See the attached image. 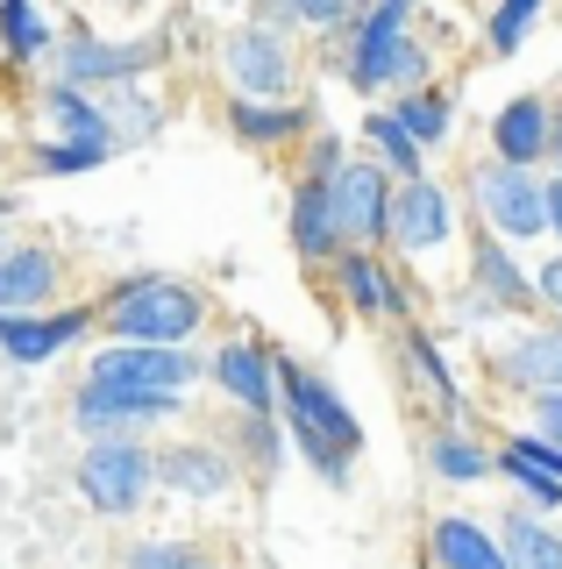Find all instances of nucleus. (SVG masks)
I'll use <instances>...</instances> for the list:
<instances>
[{
	"label": "nucleus",
	"mask_w": 562,
	"mask_h": 569,
	"mask_svg": "<svg viewBox=\"0 0 562 569\" xmlns=\"http://www.w3.org/2000/svg\"><path fill=\"white\" fill-rule=\"evenodd\" d=\"M285 8L300 14V22H313V29H335V22H349L357 0H285Z\"/></svg>",
	"instance_id": "nucleus-35"
},
{
	"label": "nucleus",
	"mask_w": 562,
	"mask_h": 569,
	"mask_svg": "<svg viewBox=\"0 0 562 569\" xmlns=\"http://www.w3.org/2000/svg\"><path fill=\"white\" fill-rule=\"evenodd\" d=\"M549 136H555V114L541 100H513L499 121H491V150H499V164L526 171L534 157H549Z\"/></svg>",
	"instance_id": "nucleus-15"
},
{
	"label": "nucleus",
	"mask_w": 562,
	"mask_h": 569,
	"mask_svg": "<svg viewBox=\"0 0 562 569\" xmlns=\"http://www.w3.org/2000/svg\"><path fill=\"white\" fill-rule=\"evenodd\" d=\"M499 470H505V477H520V485H526V498H534V506H549V512H562V485H555V477L526 470V462H513V456H505V449H499Z\"/></svg>",
	"instance_id": "nucleus-34"
},
{
	"label": "nucleus",
	"mask_w": 562,
	"mask_h": 569,
	"mask_svg": "<svg viewBox=\"0 0 562 569\" xmlns=\"http://www.w3.org/2000/svg\"><path fill=\"white\" fill-rule=\"evenodd\" d=\"M534 292L549 299V307H562V257H549L541 263V278H534Z\"/></svg>",
	"instance_id": "nucleus-38"
},
{
	"label": "nucleus",
	"mask_w": 562,
	"mask_h": 569,
	"mask_svg": "<svg viewBox=\"0 0 562 569\" xmlns=\"http://www.w3.org/2000/svg\"><path fill=\"white\" fill-rule=\"evenodd\" d=\"M200 356L192 349H143V342H121V349H100L86 363V385H108V391H164L179 399L185 385H200Z\"/></svg>",
	"instance_id": "nucleus-5"
},
{
	"label": "nucleus",
	"mask_w": 562,
	"mask_h": 569,
	"mask_svg": "<svg viewBox=\"0 0 562 569\" xmlns=\"http://www.w3.org/2000/svg\"><path fill=\"white\" fill-rule=\"evenodd\" d=\"M478 284H484V299H499V307H526V299H534V284H526L520 263L499 249V236L478 242Z\"/></svg>",
	"instance_id": "nucleus-24"
},
{
	"label": "nucleus",
	"mask_w": 562,
	"mask_h": 569,
	"mask_svg": "<svg viewBox=\"0 0 562 569\" xmlns=\"http://www.w3.org/2000/svg\"><path fill=\"white\" fill-rule=\"evenodd\" d=\"M455 236V207L442 186H428V178H407V186L392 192V207H384V242H399L407 257H428V249H442Z\"/></svg>",
	"instance_id": "nucleus-8"
},
{
	"label": "nucleus",
	"mask_w": 562,
	"mask_h": 569,
	"mask_svg": "<svg viewBox=\"0 0 562 569\" xmlns=\"http://www.w3.org/2000/svg\"><path fill=\"white\" fill-rule=\"evenodd\" d=\"M221 71H228V86H235L242 100H285L292 50H285V36H278L271 22H250V29H235L221 43Z\"/></svg>",
	"instance_id": "nucleus-6"
},
{
	"label": "nucleus",
	"mask_w": 562,
	"mask_h": 569,
	"mask_svg": "<svg viewBox=\"0 0 562 569\" xmlns=\"http://www.w3.org/2000/svg\"><path fill=\"white\" fill-rule=\"evenodd\" d=\"M50 292H58V257L50 249L22 242L0 257V313H37Z\"/></svg>",
	"instance_id": "nucleus-14"
},
{
	"label": "nucleus",
	"mask_w": 562,
	"mask_h": 569,
	"mask_svg": "<svg viewBox=\"0 0 562 569\" xmlns=\"http://www.w3.org/2000/svg\"><path fill=\"white\" fill-rule=\"evenodd\" d=\"M8 221H14V200H0V257L14 249V242H8Z\"/></svg>",
	"instance_id": "nucleus-40"
},
{
	"label": "nucleus",
	"mask_w": 562,
	"mask_h": 569,
	"mask_svg": "<svg viewBox=\"0 0 562 569\" xmlns=\"http://www.w3.org/2000/svg\"><path fill=\"white\" fill-rule=\"evenodd\" d=\"M100 320H108V335H121V342L185 349V335L207 320V307H200V292L179 284V278H129L108 307H100Z\"/></svg>",
	"instance_id": "nucleus-1"
},
{
	"label": "nucleus",
	"mask_w": 562,
	"mask_h": 569,
	"mask_svg": "<svg viewBox=\"0 0 562 569\" xmlns=\"http://www.w3.org/2000/svg\"><path fill=\"white\" fill-rule=\"evenodd\" d=\"M428 462L442 477H455V485H478V477H491V456L478 449V441H463V435H434L428 441Z\"/></svg>",
	"instance_id": "nucleus-27"
},
{
	"label": "nucleus",
	"mask_w": 562,
	"mask_h": 569,
	"mask_svg": "<svg viewBox=\"0 0 562 569\" xmlns=\"http://www.w3.org/2000/svg\"><path fill=\"white\" fill-rule=\"evenodd\" d=\"M307 129V114L300 107H285V100H242L235 107V136L242 142H285V136H300Z\"/></svg>",
	"instance_id": "nucleus-25"
},
{
	"label": "nucleus",
	"mask_w": 562,
	"mask_h": 569,
	"mask_svg": "<svg viewBox=\"0 0 562 569\" xmlns=\"http://www.w3.org/2000/svg\"><path fill=\"white\" fill-rule=\"evenodd\" d=\"M499 556H505V569H562V533L541 527V520H526V512H513Z\"/></svg>",
	"instance_id": "nucleus-22"
},
{
	"label": "nucleus",
	"mask_w": 562,
	"mask_h": 569,
	"mask_svg": "<svg viewBox=\"0 0 562 569\" xmlns=\"http://www.w3.org/2000/svg\"><path fill=\"white\" fill-rule=\"evenodd\" d=\"M214 385L228 391V399H242V413H271V363H263L257 342H228L214 356Z\"/></svg>",
	"instance_id": "nucleus-17"
},
{
	"label": "nucleus",
	"mask_w": 562,
	"mask_h": 569,
	"mask_svg": "<svg viewBox=\"0 0 562 569\" xmlns=\"http://www.w3.org/2000/svg\"><path fill=\"white\" fill-rule=\"evenodd\" d=\"M534 14H541V0H499V14H491V50H513Z\"/></svg>",
	"instance_id": "nucleus-32"
},
{
	"label": "nucleus",
	"mask_w": 562,
	"mask_h": 569,
	"mask_svg": "<svg viewBox=\"0 0 562 569\" xmlns=\"http://www.w3.org/2000/svg\"><path fill=\"white\" fill-rule=\"evenodd\" d=\"M100 157H108V142H50V150H37V171L72 178V171H93Z\"/></svg>",
	"instance_id": "nucleus-29"
},
{
	"label": "nucleus",
	"mask_w": 562,
	"mask_h": 569,
	"mask_svg": "<svg viewBox=\"0 0 562 569\" xmlns=\"http://www.w3.org/2000/svg\"><path fill=\"white\" fill-rule=\"evenodd\" d=\"M200 8H242V0H200Z\"/></svg>",
	"instance_id": "nucleus-41"
},
{
	"label": "nucleus",
	"mask_w": 562,
	"mask_h": 569,
	"mask_svg": "<svg viewBox=\"0 0 562 569\" xmlns=\"http://www.w3.org/2000/svg\"><path fill=\"white\" fill-rule=\"evenodd\" d=\"M328 207H335V236H349L357 249H378L384 242V207H392L384 164H335Z\"/></svg>",
	"instance_id": "nucleus-7"
},
{
	"label": "nucleus",
	"mask_w": 562,
	"mask_h": 569,
	"mask_svg": "<svg viewBox=\"0 0 562 569\" xmlns=\"http://www.w3.org/2000/svg\"><path fill=\"white\" fill-rule=\"evenodd\" d=\"M407 356H413V370H420V378H428V391L442 399V413H455V378H449V363H442V356H434L428 335H407Z\"/></svg>",
	"instance_id": "nucleus-28"
},
{
	"label": "nucleus",
	"mask_w": 562,
	"mask_h": 569,
	"mask_svg": "<svg viewBox=\"0 0 562 569\" xmlns=\"http://www.w3.org/2000/svg\"><path fill=\"white\" fill-rule=\"evenodd\" d=\"M179 406H185V399H164V391H108V385H86L79 406H72V420H79L93 441H129L136 427L171 420Z\"/></svg>",
	"instance_id": "nucleus-9"
},
{
	"label": "nucleus",
	"mask_w": 562,
	"mask_h": 569,
	"mask_svg": "<svg viewBox=\"0 0 562 569\" xmlns=\"http://www.w3.org/2000/svg\"><path fill=\"white\" fill-rule=\"evenodd\" d=\"M278 385H285V406H292V427H300V441H307V456H313V470L328 477V485H342L349 477V462L342 456H357L363 449V427L357 413L335 399V385H321V378H307L300 363H285L278 356Z\"/></svg>",
	"instance_id": "nucleus-2"
},
{
	"label": "nucleus",
	"mask_w": 562,
	"mask_h": 569,
	"mask_svg": "<svg viewBox=\"0 0 562 569\" xmlns=\"http://www.w3.org/2000/svg\"><path fill=\"white\" fill-rule=\"evenodd\" d=\"M335 164H342V150H335V136H328V142H313V171L307 178H335Z\"/></svg>",
	"instance_id": "nucleus-39"
},
{
	"label": "nucleus",
	"mask_w": 562,
	"mask_h": 569,
	"mask_svg": "<svg viewBox=\"0 0 562 569\" xmlns=\"http://www.w3.org/2000/svg\"><path fill=\"white\" fill-rule=\"evenodd\" d=\"M121 569H200V548H185V541H136Z\"/></svg>",
	"instance_id": "nucleus-31"
},
{
	"label": "nucleus",
	"mask_w": 562,
	"mask_h": 569,
	"mask_svg": "<svg viewBox=\"0 0 562 569\" xmlns=\"http://www.w3.org/2000/svg\"><path fill=\"white\" fill-rule=\"evenodd\" d=\"M478 207H484V228H499V236H513V242L549 236V228H541V186L526 171H513V164L478 171Z\"/></svg>",
	"instance_id": "nucleus-10"
},
{
	"label": "nucleus",
	"mask_w": 562,
	"mask_h": 569,
	"mask_svg": "<svg viewBox=\"0 0 562 569\" xmlns=\"http://www.w3.org/2000/svg\"><path fill=\"white\" fill-rule=\"evenodd\" d=\"M505 456H513V462H526V470H541V477H555V485H562V449H555V441L526 435V441H505Z\"/></svg>",
	"instance_id": "nucleus-33"
},
{
	"label": "nucleus",
	"mask_w": 562,
	"mask_h": 569,
	"mask_svg": "<svg viewBox=\"0 0 562 569\" xmlns=\"http://www.w3.org/2000/svg\"><path fill=\"white\" fill-rule=\"evenodd\" d=\"M150 485H171L185 498H228V491H235V462H228L221 449L185 441V449H157L150 456Z\"/></svg>",
	"instance_id": "nucleus-11"
},
{
	"label": "nucleus",
	"mask_w": 562,
	"mask_h": 569,
	"mask_svg": "<svg viewBox=\"0 0 562 569\" xmlns=\"http://www.w3.org/2000/svg\"><path fill=\"white\" fill-rule=\"evenodd\" d=\"M335 242L342 236H335V207H328V178H300V192H292V249L307 263H321Z\"/></svg>",
	"instance_id": "nucleus-18"
},
{
	"label": "nucleus",
	"mask_w": 562,
	"mask_h": 569,
	"mask_svg": "<svg viewBox=\"0 0 562 569\" xmlns=\"http://www.w3.org/2000/svg\"><path fill=\"white\" fill-rule=\"evenodd\" d=\"M407 14H413V0H378V8L363 14V36H357V50H349V79H357V93H384V86L420 93V79H428V50L407 36Z\"/></svg>",
	"instance_id": "nucleus-3"
},
{
	"label": "nucleus",
	"mask_w": 562,
	"mask_h": 569,
	"mask_svg": "<svg viewBox=\"0 0 562 569\" xmlns=\"http://www.w3.org/2000/svg\"><path fill=\"white\" fill-rule=\"evenodd\" d=\"M79 491L100 520H129L150 491V449L143 441H93L79 456Z\"/></svg>",
	"instance_id": "nucleus-4"
},
{
	"label": "nucleus",
	"mask_w": 562,
	"mask_h": 569,
	"mask_svg": "<svg viewBox=\"0 0 562 569\" xmlns=\"http://www.w3.org/2000/svg\"><path fill=\"white\" fill-rule=\"evenodd\" d=\"M342 284H349V307H357V313H371V320L407 307V299H399V278L384 271L371 249H349V257H342Z\"/></svg>",
	"instance_id": "nucleus-20"
},
{
	"label": "nucleus",
	"mask_w": 562,
	"mask_h": 569,
	"mask_svg": "<svg viewBox=\"0 0 562 569\" xmlns=\"http://www.w3.org/2000/svg\"><path fill=\"white\" fill-rule=\"evenodd\" d=\"M541 228H555V236H562V178L541 186Z\"/></svg>",
	"instance_id": "nucleus-37"
},
{
	"label": "nucleus",
	"mask_w": 562,
	"mask_h": 569,
	"mask_svg": "<svg viewBox=\"0 0 562 569\" xmlns=\"http://www.w3.org/2000/svg\"><path fill=\"white\" fill-rule=\"evenodd\" d=\"M157 58V43H93V36H72V43H64V86H114V79H136V71H143Z\"/></svg>",
	"instance_id": "nucleus-13"
},
{
	"label": "nucleus",
	"mask_w": 562,
	"mask_h": 569,
	"mask_svg": "<svg viewBox=\"0 0 562 569\" xmlns=\"http://www.w3.org/2000/svg\"><path fill=\"white\" fill-rule=\"evenodd\" d=\"M499 378H513L526 391H562V328H534L499 356Z\"/></svg>",
	"instance_id": "nucleus-16"
},
{
	"label": "nucleus",
	"mask_w": 562,
	"mask_h": 569,
	"mask_svg": "<svg viewBox=\"0 0 562 569\" xmlns=\"http://www.w3.org/2000/svg\"><path fill=\"white\" fill-rule=\"evenodd\" d=\"M549 142H555V164H562V129H555V136H549ZM555 178H562V171H555Z\"/></svg>",
	"instance_id": "nucleus-42"
},
{
	"label": "nucleus",
	"mask_w": 562,
	"mask_h": 569,
	"mask_svg": "<svg viewBox=\"0 0 562 569\" xmlns=\"http://www.w3.org/2000/svg\"><path fill=\"white\" fill-rule=\"evenodd\" d=\"M93 328V313H50V320H37V313H0V349L14 356V363H50L72 335H86Z\"/></svg>",
	"instance_id": "nucleus-12"
},
{
	"label": "nucleus",
	"mask_w": 562,
	"mask_h": 569,
	"mask_svg": "<svg viewBox=\"0 0 562 569\" xmlns=\"http://www.w3.org/2000/svg\"><path fill=\"white\" fill-rule=\"evenodd\" d=\"M534 427H541V441L562 449V391H541V399H534Z\"/></svg>",
	"instance_id": "nucleus-36"
},
{
	"label": "nucleus",
	"mask_w": 562,
	"mask_h": 569,
	"mask_svg": "<svg viewBox=\"0 0 562 569\" xmlns=\"http://www.w3.org/2000/svg\"><path fill=\"white\" fill-rule=\"evenodd\" d=\"M363 136L378 142V157H384V164H392V171H407V178L420 171V150H413V142L392 129V114H371V121H363Z\"/></svg>",
	"instance_id": "nucleus-30"
},
{
	"label": "nucleus",
	"mask_w": 562,
	"mask_h": 569,
	"mask_svg": "<svg viewBox=\"0 0 562 569\" xmlns=\"http://www.w3.org/2000/svg\"><path fill=\"white\" fill-rule=\"evenodd\" d=\"M43 107H50V121H58V129L72 136V142H108V150H114V129H108V114H100V107L86 100L79 86H50V93H43Z\"/></svg>",
	"instance_id": "nucleus-23"
},
{
	"label": "nucleus",
	"mask_w": 562,
	"mask_h": 569,
	"mask_svg": "<svg viewBox=\"0 0 562 569\" xmlns=\"http://www.w3.org/2000/svg\"><path fill=\"white\" fill-rule=\"evenodd\" d=\"M0 43H8L14 64H43L50 50H58V36H50V22L37 14V0H0Z\"/></svg>",
	"instance_id": "nucleus-21"
},
{
	"label": "nucleus",
	"mask_w": 562,
	"mask_h": 569,
	"mask_svg": "<svg viewBox=\"0 0 562 569\" xmlns=\"http://www.w3.org/2000/svg\"><path fill=\"white\" fill-rule=\"evenodd\" d=\"M434 562H442V569H505L499 541H491L478 520H463V512L434 520Z\"/></svg>",
	"instance_id": "nucleus-19"
},
{
	"label": "nucleus",
	"mask_w": 562,
	"mask_h": 569,
	"mask_svg": "<svg viewBox=\"0 0 562 569\" xmlns=\"http://www.w3.org/2000/svg\"><path fill=\"white\" fill-rule=\"evenodd\" d=\"M392 129L407 136L413 150H420V142H442V136H449V100H434V93H407V100L392 107Z\"/></svg>",
	"instance_id": "nucleus-26"
}]
</instances>
